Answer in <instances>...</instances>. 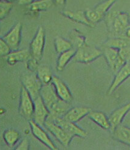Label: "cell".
Instances as JSON below:
<instances>
[{
  "instance_id": "obj_1",
  "label": "cell",
  "mask_w": 130,
  "mask_h": 150,
  "mask_svg": "<svg viewBox=\"0 0 130 150\" xmlns=\"http://www.w3.org/2000/svg\"><path fill=\"white\" fill-rule=\"evenodd\" d=\"M21 81L23 86L25 88L33 100L40 96V92L43 86L42 81L38 79L37 73L34 72H27L23 75Z\"/></svg>"
},
{
  "instance_id": "obj_2",
  "label": "cell",
  "mask_w": 130,
  "mask_h": 150,
  "mask_svg": "<svg viewBox=\"0 0 130 150\" xmlns=\"http://www.w3.org/2000/svg\"><path fill=\"white\" fill-rule=\"evenodd\" d=\"M102 55V52L100 50L83 45L77 49L76 53L72 60L78 63H89L94 61Z\"/></svg>"
},
{
  "instance_id": "obj_3",
  "label": "cell",
  "mask_w": 130,
  "mask_h": 150,
  "mask_svg": "<svg viewBox=\"0 0 130 150\" xmlns=\"http://www.w3.org/2000/svg\"><path fill=\"white\" fill-rule=\"evenodd\" d=\"M34 110V102L33 99L28 92V91L24 86H22L20 105H19V113L26 119H32L33 112Z\"/></svg>"
},
{
  "instance_id": "obj_4",
  "label": "cell",
  "mask_w": 130,
  "mask_h": 150,
  "mask_svg": "<svg viewBox=\"0 0 130 150\" xmlns=\"http://www.w3.org/2000/svg\"><path fill=\"white\" fill-rule=\"evenodd\" d=\"M108 22L111 24L112 29L116 34L125 32L129 27V17L126 13L115 12L108 16Z\"/></svg>"
},
{
  "instance_id": "obj_5",
  "label": "cell",
  "mask_w": 130,
  "mask_h": 150,
  "mask_svg": "<svg viewBox=\"0 0 130 150\" xmlns=\"http://www.w3.org/2000/svg\"><path fill=\"white\" fill-rule=\"evenodd\" d=\"M45 43V34L42 27H39L30 45V52L34 59L39 61L42 57Z\"/></svg>"
},
{
  "instance_id": "obj_6",
  "label": "cell",
  "mask_w": 130,
  "mask_h": 150,
  "mask_svg": "<svg viewBox=\"0 0 130 150\" xmlns=\"http://www.w3.org/2000/svg\"><path fill=\"white\" fill-rule=\"evenodd\" d=\"M64 146H68L74 137L65 131L54 122L47 119L44 126Z\"/></svg>"
},
{
  "instance_id": "obj_7",
  "label": "cell",
  "mask_w": 130,
  "mask_h": 150,
  "mask_svg": "<svg viewBox=\"0 0 130 150\" xmlns=\"http://www.w3.org/2000/svg\"><path fill=\"white\" fill-rule=\"evenodd\" d=\"M103 54L110 69L116 73L126 63L119 55L118 49L106 46Z\"/></svg>"
},
{
  "instance_id": "obj_8",
  "label": "cell",
  "mask_w": 130,
  "mask_h": 150,
  "mask_svg": "<svg viewBox=\"0 0 130 150\" xmlns=\"http://www.w3.org/2000/svg\"><path fill=\"white\" fill-rule=\"evenodd\" d=\"M34 110L32 120L38 125L43 127L45 126V123L49 115V111L40 96L34 100Z\"/></svg>"
},
{
  "instance_id": "obj_9",
  "label": "cell",
  "mask_w": 130,
  "mask_h": 150,
  "mask_svg": "<svg viewBox=\"0 0 130 150\" xmlns=\"http://www.w3.org/2000/svg\"><path fill=\"white\" fill-rule=\"evenodd\" d=\"M40 96L49 111L51 108L60 100V98L56 93L52 83L43 85L40 92Z\"/></svg>"
},
{
  "instance_id": "obj_10",
  "label": "cell",
  "mask_w": 130,
  "mask_h": 150,
  "mask_svg": "<svg viewBox=\"0 0 130 150\" xmlns=\"http://www.w3.org/2000/svg\"><path fill=\"white\" fill-rule=\"evenodd\" d=\"M130 77V61L126 62L120 69L116 73L111 85L108 91L107 94L110 95Z\"/></svg>"
},
{
  "instance_id": "obj_11",
  "label": "cell",
  "mask_w": 130,
  "mask_h": 150,
  "mask_svg": "<svg viewBox=\"0 0 130 150\" xmlns=\"http://www.w3.org/2000/svg\"><path fill=\"white\" fill-rule=\"evenodd\" d=\"M22 26L20 23L16 24L13 28L3 38L11 51L17 50L21 41Z\"/></svg>"
},
{
  "instance_id": "obj_12",
  "label": "cell",
  "mask_w": 130,
  "mask_h": 150,
  "mask_svg": "<svg viewBox=\"0 0 130 150\" xmlns=\"http://www.w3.org/2000/svg\"><path fill=\"white\" fill-rule=\"evenodd\" d=\"M29 124L32 130V134L38 140L42 142L49 148L53 150H57L58 148L54 144L52 141L47 134L46 131L42 128V127L38 125L33 120H29Z\"/></svg>"
},
{
  "instance_id": "obj_13",
  "label": "cell",
  "mask_w": 130,
  "mask_h": 150,
  "mask_svg": "<svg viewBox=\"0 0 130 150\" xmlns=\"http://www.w3.org/2000/svg\"><path fill=\"white\" fill-rule=\"evenodd\" d=\"M53 122L61 127L65 131L72 137L78 136L85 138L88 135V133L82 128L78 127L77 125H76V123L65 120L63 117L59 118Z\"/></svg>"
},
{
  "instance_id": "obj_14",
  "label": "cell",
  "mask_w": 130,
  "mask_h": 150,
  "mask_svg": "<svg viewBox=\"0 0 130 150\" xmlns=\"http://www.w3.org/2000/svg\"><path fill=\"white\" fill-rule=\"evenodd\" d=\"M130 111V102L119 107L114 111L108 117L110 123V130L112 132L114 129L122 123L125 117Z\"/></svg>"
},
{
  "instance_id": "obj_15",
  "label": "cell",
  "mask_w": 130,
  "mask_h": 150,
  "mask_svg": "<svg viewBox=\"0 0 130 150\" xmlns=\"http://www.w3.org/2000/svg\"><path fill=\"white\" fill-rule=\"evenodd\" d=\"M52 83L55 89L56 93L62 100L70 103L72 100V96L71 91L65 83L60 78L53 76Z\"/></svg>"
},
{
  "instance_id": "obj_16",
  "label": "cell",
  "mask_w": 130,
  "mask_h": 150,
  "mask_svg": "<svg viewBox=\"0 0 130 150\" xmlns=\"http://www.w3.org/2000/svg\"><path fill=\"white\" fill-rule=\"evenodd\" d=\"M92 111L91 108L82 106H77L71 108L63 117L65 120L76 123L82 119L84 117L88 115V114Z\"/></svg>"
},
{
  "instance_id": "obj_17",
  "label": "cell",
  "mask_w": 130,
  "mask_h": 150,
  "mask_svg": "<svg viewBox=\"0 0 130 150\" xmlns=\"http://www.w3.org/2000/svg\"><path fill=\"white\" fill-rule=\"evenodd\" d=\"M31 56L30 51L26 49H22L18 51H12L6 55L7 62L10 65H13L18 62L28 60Z\"/></svg>"
},
{
  "instance_id": "obj_18",
  "label": "cell",
  "mask_w": 130,
  "mask_h": 150,
  "mask_svg": "<svg viewBox=\"0 0 130 150\" xmlns=\"http://www.w3.org/2000/svg\"><path fill=\"white\" fill-rule=\"evenodd\" d=\"M112 132L114 138L116 140L130 146V128L121 124Z\"/></svg>"
},
{
  "instance_id": "obj_19",
  "label": "cell",
  "mask_w": 130,
  "mask_h": 150,
  "mask_svg": "<svg viewBox=\"0 0 130 150\" xmlns=\"http://www.w3.org/2000/svg\"><path fill=\"white\" fill-rule=\"evenodd\" d=\"M88 117L104 129H110L111 126L108 117L100 111H91L88 114Z\"/></svg>"
},
{
  "instance_id": "obj_20",
  "label": "cell",
  "mask_w": 130,
  "mask_h": 150,
  "mask_svg": "<svg viewBox=\"0 0 130 150\" xmlns=\"http://www.w3.org/2000/svg\"><path fill=\"white\" fill-rule=\"evenodd\" d=\"M61 13L63 15L66 16V17L77 23L83 24L90 27H93L94 26V24L88 20L85 14V12L81 11L77 12L63 11L61 12Z\"/></svg>"
},
{
  "instance_id": "obj_21",
  "label": "cell",
  "mask_w": 130,
  "mask_h": 150,
  "mask_svg": "<svg viewBox=\"0 0 130 150\" xmlns=\"http://www.w3.org/2000/svg\"><path fill=\"white\" fill-rule=\"evenodd\" d=\"M76 51L77 49L72 47L68 51L60 54L57 60V68L59 71H61L64 69L70 60L74 57Z\"/></svg>"
},
{
  "instance_id": "obj_22",
  "label": "cell",
  "mask_w": 130,
  "mask_h": 150,
  "mask_svg": "<svg viewBox=\"0 0 130 150\" xmlns=\"http://www.w3.org/2000/svg\"><path fill=\"white\" fill-rule=\"evenodd\" d=\"M36 73L43 85L49 84L52 83L53 78L51 68L47 65H39Z\"/></svg>"
},
{
  "instance_id": "obj_23",
  "label": "cell",
  "mask_w": 130,
  "mask_h": 150,
  "mask_svg": "<svg viewBox=\"0 0 130 150\" xmlns=\"http://www.w3.org/2000/svg\"><path fill=\"white\" fill-rule=\"evenodd\" d=\"M53 2V0H37L28 5V9L32 12L45 11L50 9Z\"/></svg>"
},
{
  "instance_id": "obj_24",
  "label": "cell",
  "mask_w": 130,
  "mask_h": 150,
  "mask_svg": "<svg viewBox=\"0 0 130 150\" xmlns=\"http://www.w3.org/2000/svg\"><path fill=\"white\" fill-rule=\"evenodd\" d=\"M3 140L6 144L10 147H13L20 139V134L15 129H8L4 131L3 134Z\"/></svg>"
},
{
  "instance_id": "obj_25",
  "label": "cell",
  "mask_w": 130,
  "mask_h": 150,
  "mask_svg": "<svg viewBox=\"0 0 130 150\" xmlns=\"http://www.w3.org/2000/svg\"><path fill=\"white\" fill-rule=\"evenodd\" d=\"M55 47L56 52L60 54L72 49L73 46L69 41L61 37H57L55 39Z\"/></svg>"
},
{
  "instance_id": "obj_26",
  "label": "cell",
  "mask_w": 130,
  "mask_h": 150,
  "mask_svg": "<svg viewBox=\"0 0 130 150\" xmlns=\"http://www.w3.org/2000/svg\"><path fill=\"white\" fill-rule=\"evenodd\" d=\"M117 0H105V1L100 3L96 6L93 10L98 14L100 17L103 18L106 15L107 12L112 7V6L116 2Z\"/></svg>"
},
{
  "instance_id": "obj_27",
  "label": "cell",
  "mask_w": 130,
  "mask_h": 150,
  "mask_svg": "<svg viewBox=\"0 0 130 150\" xmlns=\"http://www.w3.org/2000/svg\"><path fill=\"white\" fill-rule=\"evenodd\" d=\"M105 45H106L107 47H110L119 50L120 49H122L125 47L129 46V42L127 39L116 38H111L108 40Z\"/></svg>"
},
{
  "instance_id": "obj_28",
  "label": "cell",
  "mask_w": 130,
  "mask_h": 150,
  "mask_svg": "<svg viewBox=\"0 0 130 150\" xmlns=\"http://www.w3.org/2000/svg\"><path fill=\"white\" fill-rule=\"evenodd\" d=\"M12 7V3L7 0H0V20L9 13Z\"/></svg>"
},
{
  "instance_id": "obj_29",
  "label": "cell",
  "mask_w": 130,
  "mask_h": 150,
  "mask_svg": "<svg viewBox=\"0 0 130 150\" xmlns=\"http://www.w3.org/2000/svg\"><path fill=\"white\" fill-rule=\"evenodd\" d=\"M119 54L125 62L130 61V46L119 49Z\"/></svg>"
},
{
  "instance_id": "obj_30",
  "label": "cell",
  "mask_w": 130,
  "mask_h": 150,
  "mask_svg": "<svg viewBox=\"0 0 130 150\" xmlns=\"http://www.w3.org/2000/svg\"><path fill=\"white\" fill-rule=\"evenodd\" d=\"M11 49L9 46L7 45L3 38H0V57L6 56L9 54Z\"/></svg>"
},
{
  "instance_id": "obj_31",
  "label": "cell",
  "mask_w": 130,
  "mask_h": 150,
  "mask_svg": "<svg viewBox=\"0 0 130 150\" xmlns=\"http://www.w3.org/2000/svg\"><path fill=\"white\" fill-rule=\"evenodd\" d=\"M17 150H28L29 149V142L27 138L23 139L15 148Z\"/></svg>"
},
{
  "instance_id": "obj_32",
  "label": "cell",
  "mask_w": 130,
  "mask_h": 150,
  "mask_svg": "<svg viewBox=\"0 0 130 150\" xmlns=\"http://www.w3.org/2000/svg\"><path fill=\"white\" fill-rule=\"evenodd\" d=\"M38 60L34 59L33 58H32V60L30 59L29 60L28 68L31 72H35V71L37 72L39 66L38 64Z\"/></svg>"
},
{
  "instance_id": "obj_33",
  "label": "cell",
  "mask_w": 130,
  "mask_h": 150,
  "mask_svg": "<svg viewBox=\"0 0 130 150\" xmlns=\"http://www.w3.org/2000/svg\"><path fill=\"white\" fill-rule=\"evenodd\" d=\"M34 0H18V3L20 5H29Z\"/></svg>"
},
{
  "instance_id": "obj_34",
  "label": "cell",
  "mask_w": 130,
  "mask_h": 150,
  "mask_svg": "<svg viewBox=\"0 0 130 150\" xmlns=\"http://www.w3.org/2000/svg\"><path fill=\"white\" fill-rule=\"evenodd\" d=\"M66 0H53L54 3L57 6H63L66 3Z\"/></svg>"
},
{
  "instance_id": "obj_35",
  "label": "cell",
  "mask_w": 130,
  "mask_h": 150,
  "mask_svg": "<svg viewBox=\"0 0 130 150\" xmlns=\"http://www.w3.org/2000/svg\"><path fill=\"white\" fill-rule=\"evenodd\" d=\"M125 35L127 38H130V27H128V29L125 31Z\"/></svg>"
},
{
  "instance_id": "obj_36",
  "label": "cell",
  "mask_w": 130,
  "mask_h": 150,
  "mask_svg": "<svg viewBox=\"0 0 130 150\" xmlns=\"http://www.w3.org/2000/svg\"><path fill=\"white\" fill-rule=\"evenodd\" d=\"M124 125H125L128 127L129 128H130V119H128V120H126V121L125 122V124H124Z\"/></svg>"
},
{
  "instance_id": "obj_37",
  "label": "cell",
  "mask_w": 130,
  "mask_h": 150,
  "mask_svg": "<svg viewBox=\"0 0 130 150\" xmlns=\"http://www.w3.org/2000/svg\"><path fill=\"white\" fill-rule=\"evenodd\" d=\"M3 139V137L1 136V133H0V144H1V142H2V139Z\"/></svg>"
}]
</instances>
